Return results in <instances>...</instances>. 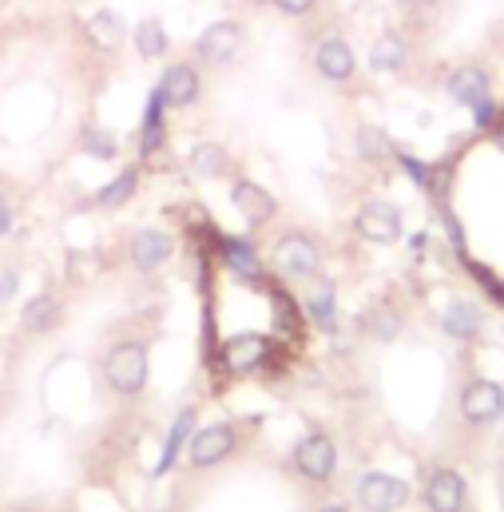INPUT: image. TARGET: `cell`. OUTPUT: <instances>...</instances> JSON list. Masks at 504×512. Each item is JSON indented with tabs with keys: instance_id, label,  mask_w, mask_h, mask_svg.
I'll list each match as a JSON object with an SVG mask.
<instances>
[{
	"instance_id": "obj_11",
	"label": "cell",
	"mask_w": 504,
	"mask_h": 512,
	"mask_svg": "<svg viewBox=\"0 0 504 512\" xmlns=\"http://www.w3.org/2000/svg\"><path fill=\"white\" fill-rule=\"evenodd\" d=\"M314 72L322 80H330V84H350L354 72H358V56H354L350 40H342V36L318 40V48H314Z\"/></svg>"
},
{
	"instance_id": "obj_26",
	"label": "cell",
	"mask_w": 504,
	"mask_h": 512,
	"mask_svg": "<svg viewBox=\"0 0 504 512\" xmlns=\"http://www.w3.org/2000/svg\"><path fill=\"white\" fill-rule=\"evenodd\" d=\"M135 191H139V167H127V171H120L112 183H104L100 191H96V207L100 211H120L124 203H131L135 199Z\"/></svg>"
},
{
	"instance_id": "obj_27",
	"label": "cell",
	"mask_w": 504,
	"mask_h": 512,
	"mask_svg": "<svg viewBox=\"0 0 504 512\" xmlns=\"http://www.w3.org/2000/svg\"><path fill=\"white\" fill-rule=\"evenodd\" d=\"M362 330L374 338V342H393L397 338V330H401V314L393 310V306H370L366 314H362Z\"/></svg>"
},
{
	"instance_id": "obj_23",
	"label": "cell",
	"mask_w": 504,
	"mask_h": 512,
	"mask_svg": "<svg viewBox=\"0 0 504 512\" xmlns=\"http://www.w3.org/2000/svg\"><path fill=\"white\" fill-rule=\"evenodd\" d=\"M306 314H310V322L318 330L334 334V326H338V294H334V282H326V278L314 282V290L306 294Z\"/></svg>"
},
{
	"instance_id": "obj_19",
	"label": "cell",
	"mask_w": 504,
	"mask_h": 512,
	"mask_svg": "<svg viewBox=\"0 0 504 512\" xmlns=\"http://www.w3.org/2000/svg\"><path fill=\"white\" fill-rule=\"evenodd\" d=\"M163 135H167V104H163V96L151 88V92H147V104H143V120H139V155L151 159V155L163 147Z\"/></svg>"
},
{
	"instance_id": "obj_15",
	"label": "cell",
	"mask_w": 504,
	"mask_h": 512,
	"mask_svg": "<svg viewBox=\"0 0 504 512\" xmlns=\"http://www.w3.org/2000/svg\"><path fill=\"white\" fill-rule=\"evenodd\" d=\"M441 330L449 338H457V342H477L485 334V310L473 298H453L441 310Z\"/></svg>"
},
{
	"instance_id": "obj_37",
	"label": "cell",
	"mask_w": 504,
	"mask_h": 512,
	"mask_svg": "<svg viewBox=\"0 0 504 512\" xmlns=\"http://www.w3.org/2000/svg\"><path fill=\"white\" fill-rule=\"evenodd\" d=\"M163 512H167V509H163Z\"/></svg>"
},
{
	"instance_id": "obj_24",
	"label": "cell",
	"mask_w": 504,
	"mask_h": 512,
	"mask_svg": "<svg viewBox=\"0 0 504 512\" xmlns=\"http://www.w3.org/2000/svg\"><path fill=\"white\" fill-rule=\"evenodd\" d=\"M131 44H135L139 60H159V56H167L171 36H167V28H163L159 16H143V20L135 24V32H131Z\"/></svg>"
},
{
	"instance_id": "obj_14",
	"label": "cell",
	"mask_w": 504,
	"mask_h": 512,
	"mask_svg": "<svg viewBox=\"0 0 504 512\" xmlns=\"http://www.w3.org/2000/svg\"><path fill=\"white\" fill-rule=\"evenodd\" d=\"M445 92H449L453 104H461V108H477L481 100L493 96V80H489L485 68H477V64H461V68H453V72L445 76Z\"/></svg>"
},
{
	"instance_id": "obj_4",
	"label": "cell",
	"mask_w": 504,
	"mask_h": 512,
	"mask_svg": "<svg viewBox=\"0 0 504 512\" xmlns=\"http://www.w3.org/2000/svg\"><path fill=\"white\" fill-rule=\"evenodd\" d=\"M243 44H247V32H243L239 20H215V24H207V28L199 32L195 56H199L203 64H211V68H223V64H235V60H239Z\"/></svg>"
},
{
	"instance_id": "obj_36",
	"label": "cell",
	"mask_w": 504,
	"mask_h": 512,
	"mask_svg": "<svg viewBox=\"0 0 504 512\" xmlns=\"http://www.w3.org/2000/svg\"><path fill=\"white\" fill-rule=\"evenodd\" d=\"M247 4H270V0H247Z\"/></svg>"
},
{
	"instance_id": "obj_30",
	"label": "cell",
	"mask_w": 504,
	"mask_h": 512,
	"mask_svg": "<svg viewBox=\"0 0 504 512\" xmlns=\"http://www.w3.org/2000/svg\"><path fill=\"white\" fill-rule=\"evenodd\" d=\"M393 159H397V167H405V175H409L421 191H433V171H429L421 159H413L409 151H393Z\"/></svg>"
},
{
	"instance_id": "obj_13",
	"label": "cell",
	"mask_w": 504,
	"mask_h": 512,
	"mask_svg": "<svg viewBox=\"0 0 504 512\" xmlns=\"http://www.w3.org/2000/svg\"><path fill=\"white\" fill-rule=\"evenodd\" d=\"M155 92L163 96L167 112H183V108H191V104L199 100V92H203L199 68H191V64H171V68L159 76Z\"/></svg>"
},
{
	"instance_id": "obj_16",
	"label": "cell",
	"mask_w": 504,
	"mask_h": 512,
	"mask_svg": "<svg viewBox=\"0 0 504 512\" xmlns=\"http://www.w3.org/2000/svg\"><path fill=\"white\" fill-rule=\"evenodd\" d=\"M231 203H235V211H239L251 227H266V223L278 215L274 195H270L266 187H258L254 179H239V183L231 187Z\"/></svg>"
},
{
	"instance_id": "obj_31",
	"label": "cell",
	"mask_w": 504,
	"mask_h": 512,
	"mask_svg": "<svg viewBox=\"0 0 504 512\" xmlns=\"http://www.w3.org/2000/svg\"><path fill=\"white\" fill-rule=\"evenodd\" d=\"M469 112H473V124H477V131H493L497 128V124H501V104H497V100H493V96H489V100H481V104H477V108H469Z\"/></svg>"
},
{
	"instance_id": "obj_8",
	"label": "cell",
	"mask_w": 504,
	"mask_h": 512,
	"mask_svg": "<svg viewBox=\"0 0 504 512\" xmlns=\"http://www.w3.org/2000/svg\"><path fill=\"white\" fill-rule=\"evenodd\" d=\"M457 409H461V417H465L473 429L497 425L504 413V389L497 382H489V378H473V382L461 389Z\"/></svg>"
},
{
	"instance_id": "obj_25",
	"label": "cell",
	"mask_w": 504,
	"mask_h": 512,
	"mask_svg": "<svg viewBox=\"0 0 504 512\" xmlns=\"http://www.w3.org/2000/svg\"><path fill=\"white\" fill-rule=\"evenodd\" d=\"M56 322H60V302L52 294H36L20 306V326L28 334H48V330H56Z\"/></svg>"
},
{
	"instance_id": "obj_18",
	"label": "cell",
	"mask_w": 504,
	"mask_h": 512,
	"mask_svg": "<svg viewBox=\"0 0 504 512\" xmlns=\"http://www.w3.org/2000/svg\"><path fill=\"white\" fill-rule=\"evenodd\" d=\"M195 421H199L195 405L179 409V417L171 421V429H167V437H163V457H159V465H155V477H167V473L175 469V461H183L187 441H191V433H195Z\"/></svg>"
},
{
	"instance_id": "obj_33",
	"label": "cell",
	"mask_w": 504,
	"mask_h": 512,
	"mask_svg": "<svg viewBox=\"0 0 504 512\" xmlns=\"http://www.w3.org/2000/svg\"><path fill=\"white\" fill-rule=\"evenodd\" d=\"M16 282H20L16 270H4V274H0V302H8V298L16 294Z\"/></svg>"
},
{
	"instance_id": "obj_1",
	"label": "cell",
	"mask_w": 504,
	"mask_h": 512,
	"mask_svg": "<svg viewBox=\"0 0 504 512\" xmlns=\"http://www.w3.org/2000/svg\"><path fill=\"white\" fill-rule=\"evenodd\" d=\"M270 270L286 282H310L322 270V251L310 235H282L270 251Z\"/></svg>"
},
{
	"instance_id": "obj_6",
	"label": "cell",
	"mask_w": 504,
	"mask_h": 512,
	"mask_svg": "<svg viewBox=\"0 0 504 512\" xmlns=\"http://www.w3.org/2000/svg\"><path fill=\"white\" fill-rule=\"evenodd\" d=\"M354 231L366 239V243H378V247H393L401 243L405 235V219L401 211L389 203V199H366L354 215Z\"/></svg>"
},
{
	"instance_id": "obj_12",
	"label": "cell",
	"mask_w": 504,
	"mask_h": 512,
	"mask_svg": "<svg viewBox=\"0 0 504 512\" xmlns=\"http://www.w3.org/2000/svg\"><path fill=\"white\" fill-rule=\"evenodd\" d=\"M127 255H131V262H135V270L151 274V270L167 266V258L175 255V235L163 231V227H143V231L131 235Z\"/></svg>"
},
{
	"instance_id": "obj_2",
	"label": "cell",
	"mask_w": 504,
	"mask_h": 512,
	"mask_svg": "<svg viewBox=\"0 0 504 512\" xmlns=\"http://www.w3.org/2000/svg\"><path fill=\"white\" fill-rule=\"evenodd\" d=\"M147 374H151V366H147V346H143V342H120V346H112L108 358H104V378H108V385H112L120 397L143 393Z\"/></svg>"
},
{
	"instance_id": "obj_20",
	"label": "cell",
	"mask_w": 504,
	"mask_h": 512,
	"mask_svg": "<svg viewBox=\"0 0 504 512\" xmlns=\"http://www.w3.org/2000/svg\"><path fill=\"white\" fill-rule=\"evenodd\" d=\"M84 32H88L92 48H100V52H120V44H124V36H127L124 16H120L116 8H96V12L88 16Z\"/></svg>"
},
{
	"instance_id": "obj_9",
	"label": "cell",
	"mask_w": 504,
	"mask_h": 512,
	"mask_svg": "<svg viewBox=\"0 0 504 512\" xmlns=\"http://www.w3.org/2000/svg\"><path fill=\"white\" fill-rule=\"evenodd\" d=\"M274 358V342L266 338V334H258V330H243V334H231L227 342H223V366L231 370V374H258L266 362Z\"/></svg>"
},
{
	"instance_id": "obj_22",
	"label": "cell",
	"mask_w": 504,
	"mask_h": 512,
	"mask_svg": "<svg viewBox=\"0 0 504 512\" xmlns=\"http://www.w3.org/2000/svg\"><path fill=\"white\" fill-rule=\"evenodd\" d=\"M405 64H409V44H405L401 32H381L378 40L370 44V68H374L378 76H393V72H401Z\"/></svg>"
},
{
	"instance_id": "obj_34",
	"label": "cell",
	"mask_w": 504,
	"mask_h": 512,
	"mask_svg": "<svg viewBox=\"0 0 504 512\" xmlns=\"http://www.w3.org/2000/svg\"><path fill=\"white\" fill-rule=\"evenodd\" d=\"M8 231H12V203L0 195V239H4Z\"/></svg>"
},
{
	"instance_id": "obj_35",
	"label": "cell",
	"mask_w": 504,
	"mask_h": 512,
	"mask_svg": "<svg viewBox=\"0 0 504 512\" xmlns=\"http://www.w3.org/2000/svg\"><path fill=\"white\" fill-rule=\"evenodd\" d=\"M318 512H350V509H342V505H322Z\"/></svg>"
},
{
	"instance_id": "obj_17",
	"label": "cell",
	"mask_w": 504,
	"mask_h": 512,
	"mask_svg": "<svg viewBox=\"0 0 504 512\" xmlns=\"http://www.w3.org/2000/svg\"><path fill=\"white\" fill-rule=\"evenodd\" d=\"M215 251L223 258V266L239 278V282H258L262 278V258L254 251L251 239H239V235H223L219 243H215Z\"/></svg>"
},
{
	"instance_id": "obj_7",
	"label": "cell",
	"mask_w": 504,
	"mask_h": 512,
	"mask_svg": "<svg viewBox=\"0 0 504 512\" xmlns=\"http://www.w3.org/2000/svg\"><path fill=\"white\" fill-rule=\"evenodd\" d=\"M358 505L366 512H397L409 505V497H413V489L401 481V477H393V473H362L358 477Z\"/></svg>"
},
{
	"instance_id": "obj_10",
	"label": "cell",
	"mask_w": 504,
	"mask_h": 512,
	"mask_svg": "<svg viewBox=\"0 0 504 512\" xmlns=\"http://www.w3.org/2000/svg\"><path fill=\"white\" fill-rule=\"evenodd\" d=\"M421 497H425V509L429 512H465V505H469V485H465V477L457 469H433L425 477Z\"/></svg>"
},
{
	"instance_id": "obj_29",
	"label": "cell",
	"mask_w": 504,
	"mask_h": 512,
	"mask_svg": "<svg viewBox=\"0 0 504 512\" xmlns=\"http://www.w3.org/2000/svg\"><path fill=\"white\" fill-rule=\"evenodd\" d=\"M84 151H88L92 159L108 163V159H116V155H120V143H116V135H112V131L88 128V131H84Z\"/></svg>"
},
{
	"instance_id": "obj_5",
	"label": "cell",
	"mask_w": 504,
	"mask_h": 512,
	"mask_svg": "<svg viewBox=\"0 0 504 512\" xmlns=\"http://www.w3.org/2000/svg\"><path fill=\"white\" fill-rule=\"evenodd\" d=\"M235 445H239L235 425L215 421V425H203V429H195V433H191L183 461H187L191 469H215V465H223V461L235 453Z\"/></svg>"
},
{
	"instance_id": "obj_21",
	"label": "cell",
	"mask_w": 504,
	"mask_h": 512,
	"mask_svg": "<svg viewBox=\"0 0 504 512\" xmlns=\"http://www.w3.org/2000/svg\"><path fill=\"white\" fill-rule=\"evenodd\" d=\"M187 171L199 175V179H223V175L231 171V155H227L223 143L203 139V143H195V147L187 151Z\"/></svg>"
},
{
	"instance_id": "obj_3",
	"label": "cell",
	"mask_w": 504,
	"mask_h": 512,
	"mask_svg": "<svg viewBox=\"0 0 504 512\" xmlns=\"http://www.w3.org/2000/svg\"><path fill=\"white\" fill-rule=\"evenodd\" d=\"M294 469H298V477H306L314 485L334 481V473H338V445H334V437L330 433H318V429L306 433L294 445Z\"/></svg>"
},
{
	"instance_id": "obj_32",
	"label": "cell",
	"mask_w": 504,
	"mask_h": 512,
	"mask_svg": "<svg viewBox=\"0 0 504 512\" xmlns=\"http://www.w3.org/2000/svg\"><path fill=\"white\" fill-rule=\"evenodd\" d=\"M282 16H306V12H314V4L318 0H270Z\"/></svg>"
},
{
	"instance_id": "obj_28",
	"label": "cell",
	"mask_w": 504,
	"mask_h": 512,
	"mask_svg": "<svg viewBox=\"0 0 504 512\" xmlns=\"http://www.w3.org/2000/svg\"><path fill=\"white\" fill-rule=\"evenodd\" d=\"M358 151H362V159H370V163H381V159H389L397 147L389 143V135L374 124H366V128H358Z\"/></svg>"
}]
</instances>
